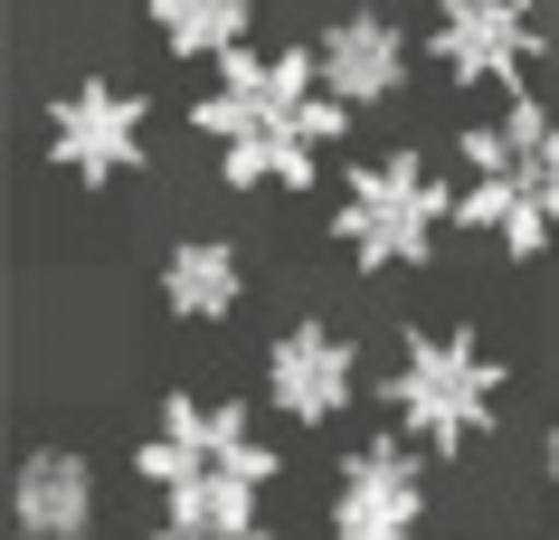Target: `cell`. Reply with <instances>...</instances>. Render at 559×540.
I'll list each match as a JSON object with an SVG mask.
<instances>
[{
	"instance_id": "cell-6",
	"label": "cell",
	"mask_w": 559,
	"mask_h": 540,
	"mask_svg": "<svg viewBox=\"0 0 559 540\" xmlns=\"http://www.w3.org/2000/svg\"><path fill=\"white\" fill-rule=\"evenodd\" d=\"M143 133H152L143 86H115V76H76L48 105V161L76 190H115L123 171H143Z\"/></svg>"
},
{
	"instance_id": "cell-4",
	"label": "cell",
	"mask_w": 559,
	"mask_h": 540,
	"mask_svg": "<svg viewBox=\"0 0 559 540\" xmlns=\"http://www.w3.org/2000/svg\"><path fill=\"white\" fill-rule=\"evenodd\" d=\"M389 418L399 436L427 455H465L493 436L502 418V360L474 341V332H408L399 341V370H389Z\"/></svg>"
},
{
	"instance_id": "cell-9",
	"label": "cell",
	"mask_w": 559,
	"mask_h": 540,
	"mask_svg": "<svg viewBox=\"0 0 559 540\" xmlns=\"http://www.w3.org/2000/svg\"><path fill=\"white\" fill-rule=\"evenodd\" d=\"M352 398H360L352 332H332L323 313H304V323H285L265 341V408L285 427H332V418H352Z\"/></svg>"
},
{
	"instance_id": "cell-11",
	"label": "cell",
	"mask_w": 559,
	"mask_h": 540,
	"mask_svg": "<svg viewBox=\"0 0 559 540\" xmlns=\"http://www.w3.org/2000/svg\"><path fill=\"white\" fill-rule=\"evenodd\" d=\"M10 531L20 540H95V465L76 446H29L10 475Z\"/></svg>"
},
{
	"instance_id": "cell-12",
	"label": "cell",
	"mask_w": 559,
	"mask_h": 540,
	"mask_svg": "<svg viewBox=\"0 0 559 540\" xmlns=\"http://www.w3.org/2000/svg\"><path fill=\"white\" fill-rule=\"evenodd\" d=\"M162 303H171L180 323H228L237 303H247V256L228 238H180L162 256Z\"/></svg>"
},
{
	"instance_id": "cell-13",
	"label": "cell",
	"mask_w": 559,
	"mask_h": 540,
	"mask_svg": "<svg viewBox=\"0 0 559 540\" xmlns=\"http://www.w3.org/2000/svg\"><path fill=\"white\" fill-rule=\"evenodd\" d=\"M247 20H257V0H152V38L190 67H218L247 48Z\"/></svg>"
},
{
	"instance_id": "cell-8",
	"label": "cell",
	"mask_w": 559,
	"mask_h": 540,
	"mask_svg": "<svg viewBox=\"0 0 559 540\" xmlns=\"http://www.w3.org/2000/svg\"><path fill=\"white\" fill-rule=\"evenodd\" d=\"M323 540H427V455L408 436H370L332 475V531Z\"/></svg>"
},
{
	"instance_id": "cell-2",
	"label": "cell",
	"mask_w": 559,
	"mask_h": 540,
	"mask_svg": "<svg viewBox=\"0 0 559 540\" xmlns=\"http://www.w3.org/2000/svg\"><path fill=\"white\" fill-rule=\"evenodd\" d=\"M285 455L257 436V418L237 398H190L171 389L152 436L133 446V475L162 493V521L171 531H218V540H247L265 531V483H275Z\"/></svg>"
},
{
	"instance_id": "cell-14",
	"label": "cell",
	"mask_w": 559,
	"mask_h": 540,
	"mask_svg": "<svg viewBox=\"0 0 559 540\" xmlns=\"http://www.w3.org/2000/svg\"><path fill=\"white\" fill-rule=\"evenodd\" d=\"M143 540H218V531H171V521H152ZM247 540H285V531H275V521H265V531H247Z\"/></svg>"
},
{
	"instance_id": "cell-10",
	"label": "cell",
	"mask_w": 559,
	"mask_h": 540,
	"mask_svg": "<svg viewBox=\"0 0 559 540\" xmlns=\"http://www.w3.org/2000/svg\"><path fill=\"white\" fill-rule=\"evenodd\" d=\"M313 58H323V86L342 95L352 115L408 95V76H417V48H408V29H399L389 10H342V20L313 38Z\"/></svg>"
},
{
	"instance_id": "cell-1",
	"label": "cell",
	"mask_w": 559,
	"mask_h": 540,
	"mask_svg": "<svg viewBox=\"0 0 559 540\" xmlns=\"http://www.w3.org/2000/svg\"><path fill=\"white\" fill-rule=\"evenodd\" d=\"M190 123L218 152L228 190H304L323 171V152L352 133V105L323 86L313 48H275V58L237 48V58H218V76L190 105Z\"/></svg>"
},
{
	"instance_id": "cell-7",
	"label": "cell",
	"mask_w": 559,
	"mask_h": 540,
	"mask_svg": "<svg viewBox=\"0 0 559 540\" xmlns=\"http://www.w3.org/2000/svg\"><path fill=\"white\" fill-rule=\"evenodd\" d=\"M427 58H437L445 86L522 95L531 58H540V10H531V0H437V20H427Z\"/></svg>"
},
{
	"instance_id": "cell-3",
	"label": "cell",
	"mask_w": 559,
	"mask_h": 540,
	"mask_svg": "<svg viewBox=\"0 0 559 540\" xmlns=\"http://www.w3.org/2000/svg\"><path fill=\"white\" fill-rule=\"evenodd\" d=\"M455 218L484 228L502 256H540L559 238V115L540 95H502L493 123L455 133Z\"/></svg>"
},
{
	"instance_id": "cell-15",
	"label": "cell",
	"mask_w": 559,
	"mask_h": 540,
	"mask_svg": "<svg viewBox=\"0 0 559 540\" xmlns=\"http://www.w3.org/2000/svg\"><path fill=\"white\" fill-rule=\"evenodd\" d=\"M540 475L559 483V408H550V427H540Z\"/></svg>"
},
{
	"instance_id": "cell-5",
	"label": "cell",
	"mask_w": 559,
	"mask_h": 540,
	"mask_svg": "<svg viewBox=\"0 0 559 540\" xmlns=\"http://www.w3.org/2000/svg\"><path fill=\"white\" fill-rule=\"evenodd\" d=\"M455 218V190L437 180L427 152H370L342 180V209H332V238L360 275H399L437 256V228Z\"/></svg>"
}]
</instances>
